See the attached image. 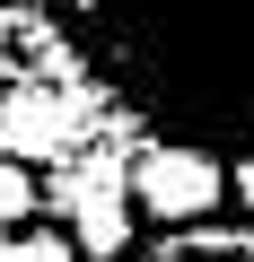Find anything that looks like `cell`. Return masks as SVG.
Segmentation results:
<instances>
[{"mask_svg": "<svg viewBox=\"0 0 254 262\" xmlns=\"http://www.w3.org/2000/svg\"><path fill=\"white\" fill-rule=\"evenodd\" d=\"M219 192H228V175H219V158H202V149H158V140H149V158H141V175H132V201H141L167 236L193 227V219H210Z\"/></svg>", "mask_w": 254, "mask_h": 262, "instance_id": "2", "label": "cell"}, {"mask_svg": "<svg viewBox=\"0 0 254 262\" xmlns=\"http://www.w3.org/2000/svg\"><path fill=\"white\" fill-rule=\"evenodd\" d=\"M132 262H254V227H175Z\"/></svg>", "mask_w": 254, "mask_h": 262, "instance_id": "3", "label": "cell"}, {"mask_svg": "<svg viewBox=\"0 0 254 262\" xmlns=\"http://www.w3.org/2000/svg\"><path fill=\"white\" fill-rule=\"evenodd\" d=\"M9 262H79V245L70 236H53V227H35V236H18V253Z\"/></svg>", "mask_w": 254, "mask_h": 262, "instance_id": "5", "label": "cell"}, {"mask_svg": "<svg viewBox=\"0 0 254 262\" xmlns=\"http://www.w3.org/2000/svg\"><path fill=\"white\" fill-rule=\"evenodd\" d=\"M27 210H44V175H27L18 158H0V227H18Z\"/></svg>", "mask_w": 254, "mask_h": 262, "instance_id": "4", "label": "cell"}, {"mask_svg": "<svg viewBox=\"0 0 254 262\" xmlns=\"http://www.w3.org/2000/svg\"><path fill=\"white\" fill-rule=\"evenodd\" d=\"M18 35H27V9H0V70H9V53H18Z\"/></svg>", "mask_w": 254, "mask_h": 262, "instance_id": "6", "label": "cell"}, {"mask_svg": "<svg viewBox=\"0 0 254 262\" xmlns=\"http://www.w3.org/2000/svg\"><path fill=\"white\" fill-rule=\"evenodd\" d=\"M237 201H245V210H254V158H245V166H237Z\"/></svg>", "mask_w": 254, "mask_h": 262, "instance_id": "7", "label": "cell"}, {"mask_svg": "<svg viewBox=\"0 0 254 262\" xmlns=\"http://www.w3.org/2000/svg\"><path fill=\"white\" fill-rule=\"evenodd\" d=\"M62 35L158 149L254 158V0H62Z\"/></svg>", "mask_w": 254, "mask_h": 262, "instance_id": "1", "label": "cell"}, {"mask_svg": "<svg viewBox=\"0 0 254 262\" xmlns=\"http://www.w3.org/2000/svg\"><path fill=\"white\" fill-rule=\"evenodd\" d=\"M9 253H18V236H9V227H0V262H9Z\"/></svg>", "mask_w": 254, "mask_h": 262, "instance_id": "8", "label": "cell"}]
</instances>
